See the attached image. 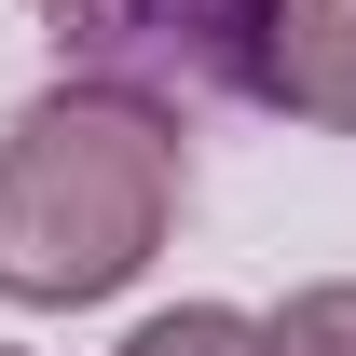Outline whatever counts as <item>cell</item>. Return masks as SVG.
I'll return each instance as SVG.
<instances>
[{
    "label": "cell",
    "mask_w": 356,
    "mask_h": 356,
    "mask_svg": "<svg viewBox=\"0 0 356 356\" xmlns=\"http://www.w3.org/2000/svg\"><path fill=\"white\" fill-rule=\"evenodd\" d=\"M178 192H192V137L165 96L137 83H42L0 124V302L28 315H83L124 302L165 261Z\"/></svg>",
    "instance_id": "6da1fadb"
},
{
    "label": "cell",
    "mask_w": 356,
    "mask_h": 356,
    "mask_svg": "<svg viewBox=\"0 0 356 356\" xmlns=\"http://www.w3.org/2000/svg\"><path fill=\"white\" fill-rule=\"evenodd\" d=\"M261 329H274V356H356V274H315V288H288Z\"/></svg>",
    "instance_id": "277c9868"
},
{
    "label": "cell",
    "mask_w": 356,
    "mask_h": 356,
    "mask_svg": "<svg viewBox=\"0 0 356 356\" xmlns=\"http://www.w3.org/2000/svg\"><path fill=\"white\" fill-rule=\"evenodd\" d=\"M0 356H28V343H0Z\"/></svg>",
    "instance_id": "5b68a950"
},
{
    "label": "cell",
    "mask_w": 356,
    "mask_h": 356,
    "mask_svg": "<svg viewBox=\"0 0 356 356\" xmlns=\"http://www.w3.org/2000/svg\"><path fill=\"white\" fill-rule=\"evenodd\" d=\"M110 356H274V329L233 315V302H165V315H137Z\"/></svg>",
    "instance_id": "3957f363"
},
{
    "label": "cell",
    "mask_w": 356,
    "mask_h": 356,
    "mask_svg": "<svg viewBox=\"0 0 356 356\" xmlns=\"http://www.w3.org/2000/svg\"><path fill=\"white\" fill-rule=\"evenodd\" d=\"M96 83L233 96L274 124L356 137V0H28Z\"/></svg>",
    "instance_id": "7a4b0ae2"
}]
</instances>
